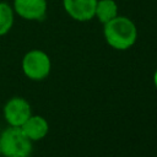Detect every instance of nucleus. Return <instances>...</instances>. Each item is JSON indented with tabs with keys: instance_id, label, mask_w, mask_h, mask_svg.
<instances>
[{
	"instance_id": "obj_1",
	"label": "nucleus",
	"mask_w": 157,
	"mask_h": 157,
	"mask_svg": "<svg viewBox=\"0 0 157 157\" xmlns=\"http://www.w3.org/2000/svg\"><path fill=\"white\" fill-rule=\"evenodd\" d=\"M103 37L113 49L126 50L136 43L137 27L131 18L118 15L103 25Z\"/></svg>"
},
{
	"instance_id": "obj_2",
	"label": "nucleus",
	"mask_w": 157,
	"mask_h": 157,
	"mask_svg": "<svg viewBox=\"0 0 157 157\" xmlns=\"http://www.w3.org/2000/svg\"><path fill=\"white\" fill-rule=\"evenodd\" d=\"M32 144L18 126L9 125L0 134V148L4 157H29L33 148Z\"/></svg>"
},
{
	"instance_id": "obj_3",
	"label": "nucleus",
	"mask_w": 157,
	"mask_h": 157,
	"mask_svg": "<svg viewBox=\"0 0 157 157\" xmlns=\"http://www.w3.org/2000/svg\"><path fill=\"white\" fill-rule=\"evenodd\" d=\"M23 74L33 81H42L48 77L52 69L49 55L40 49H32L27 52L21 61Z\"/></svg>"
},
{
	"instance_id": "obj_4",
	"label": "nucleus",
	"mask_w": 157,
	"mask_h": 157,
	"mask_svg": "<svg viewBox=\"0 0 157 157\" xmlns=\"http://www.w3.org/2000/svg\"><path fill=\"white\" fill-rule=\"evenodd\" d=\"M4 118L10 126H21L31 115L32 109L28 101L22 97H12L4 105Z\"/></svg>"
},
{
	"instance_id": "obj_5",
	"label": "nucleus",
	"mask_w": 157,
	"mask_h": 157,
	"mask_svg": "<svg viewBox=\"0 0 157 157\" xmlns=\"http://www.w3.org/2000/svg\"><path fill=\"white\" fill-rule=\"evenodd\" d=\"M12 9L17 16L27 21H40L48 10L47 0H13Z\"/></svg>"
},
{
	"instance_id": "obj_6",
	"label": "nucleus",
	"mask_w": 157,
	"mask_h": 157,
	"mask_svg": "<svg viewBox=\"0 0 157 157\" xmlns=\"http://www.w3.org/2000/svg\"><path fill=\"white\" fill-rule=\"evenodd\" d=\"M97 0H63L65 12L75 21L87 22L94 18Z\"/></svg>"
},
{
	"instance_id": "obj_7",
	"label": "nucleus",
	"mask_w": 157,
	"mask_h": 157,
	"mask_svg": "<svg viewBox=\"0 0 157 157\" xmlns=\"http://www.w3.org/2000/svg\"><path fill=\"white\" fill-rule=\"evenodd\" d=\"M20 128L32 142L44 139L49 131V124L47 119L43 118L42 115H33V114Z\"/></svg>"
},
{
	"instance_id": "obj_8",
	"label": "nucleus",
	"mask_w": 157,
	"mask_h": 157,
	"mask_svg": "<svg viewBox=\"0 0 157 157\" xmlns=\"http://www.w3.org/2000/svg\"><path fill=\"white\" fill-rule=\"evenodd\" d=\"M119 15V7L115 0H97L94 9V18L102 25L109 22Z\"/></svg>"
},
{
	"instance_id": "obj_9",
	"label": "nucleus",
	"mask_w": 157,
	"mask_h": 157,
	"mask_svg": "<svg viewBox=\"0 0 157 157\" xmlns=\"http://www.w3.org/2000/svg\"><path fill=\"white\" fill-rule=\"evenodd\" d=\"M15 21V11L7 2L0 1V37L9 33Z\"/></svg>"
},
{
	"instance_id": "obj_10",
	"label": "nucleus",
	"mask_w": 157,
	"mask_h": 157,
	"mask_svg": "<svg viewBox=\"0 0 157 157\" xmlns=\"http://www.w3.org/2000/svg\"><path fill=\"white\" fill-rule=\"evenodd\" d=\"M153 85H155V87L157 88V69H156V71H155V74H153Z\"/></svg>"
},
{
	"instance_id": "obj_11",
	"label": "nucleus",
	"mask_w": 157,
	"mask_h": 157,
	"mask_svg": "<svg viewBox=\"0 0 157 157\" xmlns=\"http://www.w3.org/2000/svg\"><path fill=\"white\" fill-rule=\"evenodd\" d=\"M0 156H1V148H0Z\"/></svg>"
}]
</instances>
